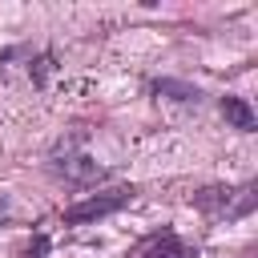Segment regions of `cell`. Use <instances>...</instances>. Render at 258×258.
Listing matches in <instances>:
<instances>
[{
    "label": "cell",
    "instance_id": "1",
    "mask_svg": "<svg viewBox=\"0 0 258 258\" xmlns=\"http://www.w3.org/2000/svg\"><path fill=\"white\" fill-rule=\"evenodd\" d=\"M254 202H258L254 185H242V189H234V185H206V189L194 194V206L202 214H210V218H246L254 210Z\"/></svg>",
    "mask_w": 258,
    "mask_h": 258
},
{
    "label": "cell",
    "instance_id": "2",
    "mask_svg": "<svg viewBox=\"0 0 258 258\" xmlns=\"http://www.w3.org/2000/svg\"><path fill=\"white\" fill-rule=\"evenodd\" d=\"M52 161H56V169L64 173V181H73V185H97V181L105 177V169H101L89 153H81V137H77V133L56 145Z\"/></svg>",
    "mask_w": 258,
    "mask_h": 258
},
{
    "label": "cell",
    "instance_id": "3",
    "mask_svg": "<svg viewBox=\"0 0 258 258\" xmlns=\"http://www.w3.org/2000/svg\"><path fill=\"white\" fill-rule=\"evenodd\" d=\"M129 198H133V189H105V194H93V198L69 206L60 218H64V226H89V222L109 218V214H117L121 206H129Z\"/></svg>",
    "mask_w": 258,
    "mask_h": 258
},
{
    "label": "cell",
    "instance_id": "4",
    "mask_svg": "<svg viewBox=\"0 0 258 258\" xmlns=\"http://www.w3.org/2000/svg\"><path fill=\"white\" fill-rule=\"evenodd\" d=\"M125 258H198V254H194V246H185L173 230H153V234H145L137 246H129Z\"/></svg>",
    "mask_w": 258,
    "mask_h": 258
},
{
    "label": "cell",
    "instance_id": "5",
    "mask_svg": "<svg viewBox=\"0 0 258 258\" xmlns=\"http://www.w3.org/2000/svg\"><path fill=\"white\" fill-rule=\"evenodd\" d=\"M222 117H226L234 129H242V133H254V125H258V117H254L250 101H246V97H234V93H226V97H222Z\"/></svg>",
    "mask_w": 258,
    "mask_h": 258
},
{
    "label": "cell",
    "instance_id": "6",
    "mask_svg": "<svg viewBox=\"0 0 258 258\" xmlns=\"http://www.w3.org/2000/svg\"><path fill=\"white\" fill-rule=\"evenodd\" d=\"M28 258H48V238H44V234H36V238H32V246H28Z\"/></svg>",
    "mask_w": 258,
    "mask_h": 258
},
{
    "label": "cell",
    "instance_id": "7",
    "mask_svg": "<svg viewBox=\"0 0 258 258\" xmlns=\"http://www.w3.org/2000/svg\"><path fill=\"white\" fill-rule=\"evenodd\" d=\"M8 218H12V198L0 194V222H8Z\"/></svg>",
    "mask_w": 258,
    "mask_h": 258
}]
</instances>
